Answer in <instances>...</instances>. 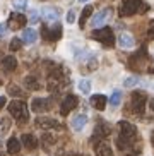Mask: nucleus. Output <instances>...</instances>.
Masks as SVG:
<instances>
[{"instance_id":"1","label":"nucleus","mask_w":154,"mask_h":156,"mask_svg":"<svg viewBox=\"0 0 154 156\" xmlns=\"http://www.w3.org/2000/svg\"><path fill=\"white\" fill-rule=\"evenodd\" d=\"M118 129H120V136L117 137V147L118 149H130L135 141L139 139V132H137V127L127 120H122V122H118Z\"/></svg>"},{"instance_id":"2","label":"nucleus","mask_w":154,"mask_h":156,"mask_svg":"<svg viewBox=\"0 0 154 156\" xmlns=\"http://www.w3.org/2000/svg\"><path fill=\"white\" fill-rule=\"evenodd\" d=\"M147 10H149V5L142 2V0H123L118 14L122 17H130L134 14H144Z\"/></svg>"},{"instance_id":"3","label":"nucleus","mask_w":154,"mask_h":156,"mask_svg":"<svg viewBox=\"0 0 154 156\" xmlns=\"http://www.w3.org/2000/svg\"><path fill=\"white\" fill-rule=\"evenodd\" d=\"M9 113L12 115L14 119H16V122H17L19 125L27 124V120H29V112H27V105L24 103V101H21V100H14V101H10V105H9Z\"/></svg>"},{"instance_id":"4","label":"nucleus","mask_w":154,"mask_h":156,"mask_svg":"<svg viewBox=\"0 0 154 156\" xmlns=\"http://www.w3.org/2000/svg\"><path fill=\"white\" fill-rule=\"evenodd\" d=\"M91 38L93 40H96V41H100L103 46H106V48H111V46L115 45V34L113 31L110 28H100V29H94L93 31V34H91Z\"/></svg>"},{"instance_id":"5","label":"nucleus","mask_w":154,"mask_h":156,"mask_svg":"<svg viewBox=\"0 0 154 156\" xmlns=\"http://www.w3.org/2000/svg\"><path fill=\"white\" fill-rule=\"evenodd\" d=\"M145 101H147V94L144 91H134L130 96V108L134 113L142 115L145 110Z\"/></svg>"},{"instance_id":"6","label":"nucleus","mask_w":154,"mask_h":156,"mask_svg":"<svg viewBox=\"0 0 154 156\" xmlns=\"http://www.w3.org/2000/svg\"><path fill=\"white\" fill-rule=\"evenodd\" d=\"M41 36L48 40V41H58L62 38V26L58 23H53L48 28V26H41Z\"/></svg>"},{"instance_id":"7","label":"nucleus","mask_w":154,"mask_h":156,"mask_svg":"<svg viewBox=\"0 0 154 156\" xmlns=\"http://www.w3.org/2000/svg\"><path fill=\"white\" fill-rule=\"evenodd\" d=\"M51 106H53V101L50 98H34L33 100V112H36V113H45V112H50Z\"/></svg>"},{"instance_id":"8","label":"nucleus","mask_w":154,"mask_h":156,"mask_svg":"<svg viewBox=\"0 0 154 156\" xmlns=\"http://www.w3.org/2000/svg\"><path fill=\"white\" fill-rule=\"evenodd\" d=\"M77 105H79V98L75 94H67L64 98V101H62V105H60V113L64 115V117H67Z\"/></svg>"},{"instance_id":"9","label":"nucleus","mask_w":154,"mask_h":156,"mask_svg":"<svg viewBox=\"0 0 154 156\" xmlns=\"http://www.w3.org/2000/svg\"><path fill=\"white\" fill-rule=\"evenodd\" d=\"M110 17H111V9H110V7H106V9L100 10V12H96V16L91 19V24H93L94 28H101V26H104V24L108 23Z\"/></svg>"},{"instance_id":"10","label":"nucleus","mask_w":154,"mask_h":156,"mask_svg":"<svg viewBox=\"0 0 154 156\" xmlns=\"http://www.w3.org/2000/svg\"><path fill=\"white\" fill-rule=\"evenodd\" d=\"M27 23V17L24 14H21V12H12V14L9 16V28L10 29H21L24 28V24Z\"/></svg>"},{"instance_id":"11","label":"nucleus","mask_w":154,"mask_h":156,"mask_svg":"<svg viewBox=\"0 0 154 156\" xmlns=\"http://www.w3.org/2000/svg\"><path fill=\"white\" fill-rule=\"evenodd\" d=\"M36 127L38 129H43V130H50V129H57L60 127V124L57 122L55 119H48V117H40V119H36Z\"/></svg>"},{"instance_id":"12","label":"nucleus","mask_w":154,"mask_h":156,"mask_svg":"<svg viewBox=\"0 0 154 156\" xmlns=\"http://www.w3.org/2000/svg\"><path fill=\"white\" fill-rule=\"evenodd\" d=\"M110 134H111V127H110V124H106V122H98V124H96L94 137L104 141V137H108Z\"/></svg>"},{"instance_id":"13","label":"nucleus","mask_w":154,"mask_h":156,"mask_svg":"<svg viewBox=\"0 0 154 156\" xmlns=\"http://www.w3.org/2000/svg\"><path fill=\"white\" fill-rule=\"evenodd\" d=\"M41 17H43V21H46V23H57V19L60 17V10L46 7V9L41 10Z\"/></svg>"},{"instance_id":"14","label":"nucleus","mask_w":154,"mask_h":156,"mask_svg":"<svg viewBox=\"0 0 154 156\" xmlns=\"http://www.w3.org/2000/svg\"><path fill=\"white\" fill-rule=\"evenodd\" d=\"M21 142H23V146L29 151H34L40 144H38V139L33 136V134H23V137H21Z\"/></svg>"},{"instance_id":"15","label":"nucleus","mask_w":154,"mask_h":156,"mask_svg":"<svg viewBox=\"0 0 154 156\" xmlns=\"http://www.w3.org/2000/svg\"><path fill=\"white\" fill-rule=\"evenodd\" d=\"M72 129L74 130H77V132H81L82 129L86 127V124H87V115L86 113H79V115H75L72 119Z\"/></svg>"},{"instance_id":"16","label":"nucleus","mask_w":154,"mask_h":156,"mask_svg":"<svg viewBox=\"0 0 154 156\" xmlns=\"http://www.w3.org/2000/svg\"><path fill=\"white\" fill-rule=\"evenodd\" d=\"M106 103H108V98L104 96V94H94V96H91V105L94 106L96 110L103 112L106 108Z\"/></svg>"},{"instance_id":"17","label":"nucleus","mask_w":154,"mask_h":156,"mask_svg":"<svg viewBox=\"0 0 154 156\" xmlns=\"http://www.w3.org/2000/svg\"><path fill=\"white\" fill-rule=\"evenodd\" d=\"M94 149H96V156H113V149L110 147L108 142H104V141L98 142L94 146Z\"/></svg>"},{"instance_id":"18","label":"nucleus","mask_w":154,"mask_h":156,"mask_svg":"<svg viewBox=\"0 0 154 156\" xmlns=\"http://www.w3.org/2000/svg\"><path fill=\"white\" fill-rule=\"evenodd\" d=\"M118 45L122 46V48H125V50H128V48H134L135 41H134V38H132L128 33H122V34L118 36Z\"/></svg>"},{"instance_id":"19","label":"nucleus","mask_w":154,"mask_h":156,"mask_svg":"<svg viewBox=\"0 0 154 156\" xmlns=\"http://www.w3.org/2000/svg\"><path fill=\"white\" fill-rule=\"evenodd\" d=\"M38 40V33L33 28H27L23 31V43H27V45H33V43Z\"/></svg>"},{"instance_id":"20","label":"nucleus","mask_w":154,"mask_h":156,"mask_svg":"<svg viewBox=\"0 0 154 156\" xmlns=\"http://www.w3.org/2000/svg\"><path fill=\"white\" fill-rule=\"evenodd\" d=\"M16 67H17L16 57L9 55V57H5V58L2 60V69H4L5 72H12V70H16Z\"/></svg>"},{"instance_id":"21","label":"nucleus","mask_w":154,"mask_h":156,"mask_svg":"<svg viewBox=\"0 0 154 156\" xmlns=\"http://www.w3.org/2000/svg\"><path fill=\"white\" fill-rule=\"evenodd\" d=\"M21 141L19 139H16V137H10L9 141H7V153L9 154H17L19 151H21Z\"/></svg>"},{"instance_id":"22","label":"nucleus","mask_w":154,"mask_h":156,"mask_svg":"<svg viewBox=\"0 0 154 156\" xmlns=\"http://www.w3.org/2000/svg\"><path fill=\"white\" fill-rule=\"evenodd\" d=\"M93 5H86L84 9H82V14H81V17H79V26H81V29L86 26V23H87V19L93 16Z\"/></svg>"},{"instance_id":"23","label":"nucleus","mask_w":154,"mask_h":156,"mask_svg":"<svg viewBox=\"0 0 154 156\" xmlns=\"http://www.w3.org/2000/svg\"><path fill=\"white\" fill-rule=\"evenodd\" d=\"M24 86L27 87V89H31V91H36V89H41V84L40 81H38L34 76H27L26 79H24Z\"/></svg>"},{"instance_id":"24","label":"nucleus","mask_w":154,"mask_h":156,"mask_svg":"<svg viewBox=\"0 0 154 156\" xmlns=\"http://www.w3.org/2000/svg\"><path fill=\"white\" fill-rule=\"evenodd\" d=\"M79 91H81L82 94H87V93L91 91V81L89 79H81V81H79Z\"/></svg>"},{"instance_id":"25","label":"nucleus","mask_w":154,"mask_h":156,"mask_svg":"<svg viewBox=\"0 0 154 156\" xmlns=\"http://www.w3.org/2000/svg\"><path fill=\"white\" fill-rule=\"evenodd\" d=\"M41 142H43L45 149H50L51 144H55V137L51 134H43V136H41Z\"/></svg>"},{"instance_id":"26","label":"nucleus","mask_w":154,"mask_h":156,"mask_svg":"<svg viewBox=\"0 0 154 156\" xmlns=\"http://www.w3.org/2000/svg\"><path fill=\"white\" fill-rule=\"evenodd\" d=\"M7 93H9L10 96H23V94H24V91H23V89H19V86H16V84H9Z\"/></svg>"},{"instance_id":"27","label":"nucleus","mask_w":154,"mask_h":156,"mask_svg":"<svg viewBox=\"0 0 154 156\" xmlns=\"http://www.w3.org/2000/svg\"><path fill=\"white\" fill-rule=\"evenodd\" d=\"M120 101H122V93L120 91H113L111 98H110V105L111 106H118L120 105Z\"/></svg>"},{"instance_id":"28","label":"nucleus","mask_w":154,"mask_h":156,"mask_svg":"<svg viewBox=\"0 0 154 156\" xmlns=\"http://www.w3.org/2000/svg\"><path fill=\"white\" fill-rule=\"evenodd\" d=\"M9 129H10V119L5 117V119L0 120V134H5Z\"/></svg>"},{"instance_id":"29","label":"nucleus","mask_w":154,"mask_h":156,"mask_svg":"<svg viewBox=\"0 0 154 156\" xmlns=\"http://www.w3.org/2000/svg\"><path fill=\"white\" fill-rule=\"evenodd\" d=\"M142 83V79H139V77H128V79H125V87H134V86H137V84H141Z\"/></svg>"},{"instance_id":"30","label":"nucleus","mask_w":154,"mask_h":156,"mask_svg":"<svg viewBox=\"0 0 154 156\" xmlns=\"http://www.w3.org/2000/svg\"><path fill=\"white\" fill-rule=\"evenodd\" d=\"M21 46H23V40H19V38H14L12 41H10V51H17L21 50Z\"/></svg>"},{"instance_id":"31","label":"nucleus","mask_w":154,"mask_h":156,"mask_svg":"<svg viewBox=\"0 0 154 156\" xmlns=\"http://www.w3.org/2000/svg\"><path fill=\"white\" fill-rule=\"evenodd\" d=\"M14 7L17 10H24L27 7V0H14Z\"/></svg>"},{"instance_id":"32","label":"nucleus","mask_w":154,"mask_h":156,"mask_svg":"<svg viewBox=\"0 0 154 156\" xmlns=\"http://www.w3.org/2000/svg\"><path fill=\"white\" fill-rule=\"evenodd\" d=\"M147 36H149L151 40H154V19L149 23V28H147Z\"/></svg>"},{"instance_id":"33","label":"nucleus","mask_w":154,"mask_h":156,"mask_svg":"<svg viewBox=\"0 0 154 156\" xmlns=\"http://www.w3.org/2000/svg\"><path fill=\"white\" fill-rule=\"evenodd\" d=\"M74 21H75V14H74V10H68V14H67V23H68V24H72Z\"/></svg>"},{"instance_id":"34","label":"nucleus","mask_w":154,"mask_h":156,"mask_svg":"<svg viewBox=\"0 0 154 156\" xmlns=\"http://www.w3.org/2000/svg\"><path fill=\"white\" fill-rule=\"evenodd\" d=\"M29 21H31V23H36L38 21V12L36 10H31V12H29Z\"/></svg>"},{"instance_id":"35","label":"nucleus","mask_w":154,"mask_h":156,"mask_svg":"<svg viewBox=\"0 0 154 156\" xmlns=\"http://www.w3.org/2000/svg\"><path fill=\"white\" fill-rule=\"evenodd\" d=\"M5 31H7V24L0 23V36H4V34H5Z\"/></svg>"},{"instance_id":"36","label":"nucleus","mask_w":154,"mask_h":156,"mask_svg":"<svg viewBox=\"0 0 154 156\" xmlns=\"http://www.w3.org/2000/svg\"><path fill=\"white\" fill-rule=\"evenodd\" d=\"M5 101H7V100H5V96H0V108H4V106H5Z\"/></svg>"},{"instance_id":"37","label":"nucleus","mask_w":154,"mask_h":156,"mask_svg":"<svg viewBox=\"0 0 154 156\" xmlns=\"http://www.w3.org/2000/svg\"><path fill=\"white\" fill-rule=\"evenodd\" d=\"M149 106H151V110L154 112V100H151V103H149Z\"/></svg>"},{"instance_id":"38","label":"nucleus","mask_w":154,"mask_h":156,"mask_svg":"<svg viewBox=\"0 0 154 156\" xmlns=\"http://www.w3.org/2000/svg\"><path fill=\"white\" fill-rule=\"evenodd\" d=\"M125 156H137L135 153H130V154H125Z\"/></svg>"},{"instance_id":"39","label":"nucleus","mask_w":154,"mask_h":156,"mask_svg":"<svg viewBox=\"0 0 154 156\" xmlns=\"http://www.w3.org/2000/svg\"><path fill=\"white\" fill-rule=\"evenodd\" d=\"M79 2H89V0H79Z\"/></svg>"},{"instance_id":"40","label":"nucleus","mask_w":154,"mask_h":156,"mask_svg":"<svg viewBox=\"0 0 154 156\" xmlns=\"http://www.w3.org/2000/svg\"><path fill=\"white\" fill-rule=\"evenodd\" d=\"M151 74H154V69H151Z\"/></svg>"},{"instance_id":"41","label":"nucleus","mask_w":154,"mask_h":156,"mask_svg":"<svg viewBox=\"0 0 154 156\" xmlns=\"http://www.w3.org/2000/svg\"><path fill=\"white\" fill-rule=\"evenodd\" d=\"M152 142H154V134H152Z\"/></svg>"},{"instance_id":"42","label":"nucleus","mask_w":154,"mask_h":156,"mask_svg":"<svg viewBox=\"0 0 154 156\" xmlns=\"http://www.w3.org/2000/svg\"><path fill=\"white\" fill-rule=\"evenodd\" d=\"M152 89H154V84H152Z\"/></svg>"}]
</instances>
